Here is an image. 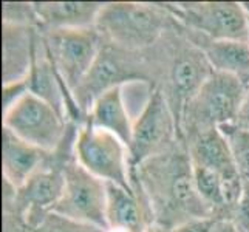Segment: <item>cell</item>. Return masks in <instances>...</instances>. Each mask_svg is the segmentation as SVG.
I'll use <instances>...</instances> for the list:
<instances>
[{
  "label": "cell",
  "instance_id": "obj_1",
  "mask_svg": "<svg viewBox=\"0 0 249 232\" xmlns=\"http://www.w3.org/2000/svg\"><path fill=\"white\" fill-rule=\"evenodd\" d=\"M132 186L144 194L158 226L174 229L195 218H213L196 192L184 141L136 167L132 172Z\"/></svg>",
  "mask_w": 249,
  "mask_h": 232
},
{
  "label": "cell",
  "instance_id": "obj_2",
  "mask_svg": "<svg viewBox=\"0 0 249 232\" xmlns=\"http://www.w3.org/2000/svg\"><path fill=\"white\" fill-rule=\"evenodd\" d=\"M177 27L164 5L144 2H108L96 22L102 39L127 51L150 50Z\"/></svg>",
  "mask_w": 249,
  "mask_h": 232
},
{
  "label": "cell",
  "instance_id": "obj_3",
  "mask_svg": "<svg viewBox=\"0 0 249 232\" xmlns=\"http://www.w3.org/2000/svg\"><path fill=\"white\" fill-rule=\"evenodd\" d=\"M246 93V84L237 77L213 71L187 104L181 119V135L186 136L235 124Z\"/></svg>",
  "mask_w": 249,
  "mask_h": 232
},
{
  "label": "cell",
  "instance_id": "obj_4",
  "mask_svg": "<svg viewBox=\"0 0 249 232\" xmlns=\"http://www.w3.org/2000/svg\"><path fill=\"white\" fill-rule=\"evenodd\" d=\"M2 125L17 138L47 153L61 150L79 127L30 91L3 111Z\"/></svg>",
  "mask_w": 249,
  "mask_h": 232
},
{
  "label": "cell",
  "instance_id": "obj_5",
  "mask_svg": "<svg viewBox=\"0 0 249 232\" xmlns=\"http://www.w3.org/2000/svg\"><path fill=\"white\" fill-rule=\"evenodd\" d=\"M133 81L150 82L147 51H127L104 40L96 62L73 96L87 118L91 104L102 93Z\"/></svg>",
  "mask_w": 249,
  "mask_h": 232
},
{
  "label": "cell",
  "instance_id": "obj_6",
  "mask_svg": "<svg viewBox=\"0 0 249 232\" xmlns=\"http://www.w3.org/2000/svg\"><path fill=\"white\" fill-rule=\"evenodd\" d=\"M73 157L102 181L133 189L128 147L116 135L94 127L87 119L76 132Z\"/></svg>",
  "mask_w": 249,
  "mask_h": 232
},
{
  "label": "cell",
  "instance_id": "obj_7",
  "mask_svg": "<svg viewBox=\"0 0 249 232\" xmlns=\"http://www.w3.org/2000/svg\"><path fill=\"white\" fill-rule=\"evenodd\" d=\"M47 53L64 87L74 94L96 62L104 45L101 33L94 28L39 30ZM74 98V96H73Z\"/></svg>",
  "mask_w": 249,
  "mask_h": 232
},
{
  "label": "cell",
  "instance_id": "obj_8",
  "mask_svg": "<svg viewBox=\"0 0 249 232\" xmlns=\"http://www.w3.org/2000/svg\"><path fill=\"white\" fill-rule=\"evenodd\" d=\"M186 31L213 40H249V22L240 2L162 3Z\"/></svg>",
  "mask_w": 249,
  "mask_h": 232
},
{
  "label": "cell",
  "instance_id": "obj_9",
  "mask_svg": "<svg viewBox=\"0 0 249 232\" xmlns=\"http://www.w3.org/2000/svg\"><path fill=\"white\" fill-rule=\"evenodd\" d=\"M64 175L62 196L51 214L79 225L108 229L107 183L79 166L74 157L64 164Z\"/></svg>",
  "mask_w": 249,
  "mask_h": 232
},
{
  "label": "cell",
  "instance_id": "obj_10",
  "mask_svg": "<svg viewBox=\"0 0 249 232\" xmlns=\"http://www.w3.org/2000/svg\"><path fill=\"white\" fill-rule=\"evenodd\" d=\"M181 141L183 136L174 111L162 91L155 89L133 124L132 140L128 144L132 172L147 160L174 149Z\"/></svg>",
  "mask_w": 249,
  "mask_h": 232
},
{
  "label": "cell",
  "instance_id": "obj_11",
  "mask_svg": "<svg viewBox=\"0 0 249 232\" xmlns=\"http://www.w3.org/2000/svg\"><path fill=\"white\" fill-rule=\"evenodd\" d=\"M73 158V149H61L34 174L28 183L14 191V204L25 228L34 231L39 228L61 200L65 175L64 164Z\"/></svg>",
  "mask_w": 249,
  "mask_h": 232
},
{
  "label": "cell",
  "instance_id": "obj_12",
  "mask_svg": "<svg viewBox=\"0 0 249 232\" xmlns=\"http://www.w3.org/2000/svg\"><path fill=\"white\" fill-rule=\"evenodd\" d=\"M184 140L192 164L218 174L238 198L243 189V179L238 175L228 140L220 128L196 132L186 136Z\"/></svg>",
  "mask_w": 249,
  "mask_h": 232
},
{
  "label": "cell",
  "instance_id": "obj_13",
  "mask_svg": "<svg viewBox=\"0 0 249 232\" xmlns=\"http://www.w3.org/2000/svg\"><path fill=\"white\" fill-rule=\"evenodd\" d=\"M107 223L108 228L127 232H145L155 225L150 206L140 189L113 183H107Z\"/></svg>",
  "mask_w": 249,
  "mask_h": 232
},
{
  "label": "cell",
  "instance_id": "obj_14",
  "mask_svg": "<svg viewBox=\"0 0 249 232\" xmlns=\"http://www.w3.org/2000/svg\"><path fill=\"white\" fill-rule=\"evenodd\" d=\"M53 153H47L22 141L10 130L2 132V174L13 191H19Z\"/></svg>",
  "mask_w": 249,
  "mask_h": 232
},
{
  "label": "cell",
  "instance_id": "obj_15",
  "mask_svg": "<svg viewBox=\"0 0 249 232\" xmlns=\"http://www.w3.org/2000/svg\"><path fill=\"white\" fill-rule=\"evenodd\" d=\"M37 30L2 23V85L28 77Z\"/></svg>",
  "mask_w": 249,
  "mask_h": 232
},
{
  "label": "cell",
  "instance_id": "obj_16",
  "mask_svg": "<svg viewBox=\"0 0 249 232\" xmlns=\"http://www.w3.org/2000/svg\"><path fill=\"white\" fill-rule=\"evenodd\" d=\"M183 31L203 51L213 71L231 74L243 84H249V40H213Z\"/></svg>",
  "mask_w": 249,
  "mask_h": 232
},
{
  "label": "cell",
  "instance_id": "obj_17",
  "mask_svg": "<svg viewBox=\"0 0 249 232\" xmlns=\"http://www.w3.org/2000/svg\"><path fill=\"white\" fill-rule=\"evenodd\" d=\"M39 30L94 28L104 2H33Z\"/></svg>",
  "mask_w": 249,
  "mask_h": 232
},
{
  "label": "cell",
  "instance_id": "obj_18",
  "mask_svg": "<svg viewBox=\"0 0 249 232\" xmlns=\"http://www.w3.org/2000/svg\"><path fill=\"white\" fill-rule=\"evenodd\" d=\"M87 121L94 127L116 135L128 147L133 133L135 115L128 107L123 85L102 93L93 102L87 113Z\"/></svg>",
  "mask_w": 249,
  "mask_h": 232
},
{
  "label": "cell",
  "instance_id": "obj_19",
  "mask_svg": "<svg viewBox=\"0 0 249 232\" xmlns=\"http://www.w3.org/2000/svg\"><path fill=\"white\" fill-rule=\"evenodd\" d=\"M220 130L228 140L240 178L249 183V130L235 124L220 127Z\"/></svg>",
  "mask_w": 249,
  "mask_h": 232
},
{
  "label": "cell",
  "instance_id": "obj_20",
  "mask_svg": "<svg viewBox=\"0 0 249 232\" xmlns=\"http://www.w3.org/2000/svg\"><path fill=\"white\" fill-rule=\"evenodd\" d=\"M2 23L16 27L39 28V19L33 2H3L2 3Z\"/></svg>",
  "mask_w": 249,
  "mask_h": 232
},
{
  "label": "cell",
  "instance_id": "obj_21",
  "mask_svg": "<svg viewBox=\"0 0 249 232\" xmlns=\"http://www.w3.org/2000/svg\"><path fill=\"white\" fill-rule=\"evenodd\" d=\"M31 232H104V231L91 228V226L79 225V223L59 217L56 214H50V215L42 221V225Z\"/></svg>",
  "mask_w": 249,
  "mask_h": 232
},
{
  "label": "cell",
  "instance_id": "obj_22",
  "mask_svg": "<svg viewBox=\"0 0 249 232\" xmlns=\"http://www.w3.org/2000/svg\"><path fill=\"white\" fill-rule=\"evenodd\" d=\"M237 232H249V183L243 181V189L237 203L231 209L229 218Z\"/></svg>",
  "mask_w": 249,
  "mask_h": 232
},
{
  "label": "cell",
  "instance_id": "obj_23",
  "mask_svg": "<svg viewBox=\"0 0 249 232\" xmlns=\"http://www.w3.org/2000/svg\"><path fill=\"white\" fill-rule=\"evenodd\" d=\"M30 91L28 89V81H20V82H13V84H5L2 85V113L6 111L11 106H14L22 96H25Z\"/></svg>",
  "mask_w": 249,
  "mask_h": 232
},
{
  "label": "cell",
  "instance_id": "obj_24",
  "mask_svg": "<svg viewBox=\"0 0 249 232\" xmlns=\"http://www.w3.org/2000/svg\"><path fill=\"white\" fill-rule=\"evenodd\" d=\"M215 218H195L172 229V232H212Z\"/></svg>",
  "mask_w": 249,
  "mask_h": 232
},
{
  "label": "cell",
  "instance_id": "obj_25",
  "mask_svg": "<svg viewBox=\"0 0 249 232\" xmlns=\"http://www.w3.org/2000/svg\"><path fill=\"white\" fill-rule=\"evenodd\" d=\"M235 125L245 128V130H249V84L246 85V93L242 102V107H240V111H238Z\"/></svg>",
  "mask_w": 249,
  "mask_h": 232
},
{
  "label": "cell",
  "instance_id": "obj_26",
  "mask_svg": "<svg viewBox=\"0 0 249 232\" xmlns=\"http://www.w3.org/2000/svg\"><path fill=\"white\" fill-rule=\"evenodd\" d=\"M212 232H237V229L229 220H215Z\"/></svg>",
  "mask_w": 249,
  "mask_h": 232
},
{
  "label": "cell",
  "instance_id": "obj_27",
  "mask_svg": "<svg viewBox=\"0 0 249 232\" xmlns=\"http://www.w3.org/2000/svg\"><path fill=\"white\" fill-rule=\"evenodd\" d=\"M145 232H172V229L162 228V226H158V225H152Z\"/></svg>",
  "mask_w": 249,
  "mask_h": 232
},
{
  "label": "cell",
  "instance_id": "obj_28",
  "mask_svg": "<svg viewBox=\"0 0 249 232\" xmlns=\"http://www.w3.org/2000/svg\"><path fill=\"white\" fill-rule=\"evenodd\" d=\"M242 3V8H243V11H245V16H246V19L249 22V2H240Z\"/></svg>",
  "mask_w": 249,
  "mask_h": 232
},
{
  "label": "cell",
  "instance_id": "obj_29",
  "mask_svg": "<svg viewBox=\"0 0 249 232\" xmlns=\"http://www.w3.org/2000/svg\"><path fill=\"white\" fill-rule=\"evenodd\" d=\"M104 232H127V231H123V229H116V228H108V229H106Z\"/></svg>",
  "mask_w": 249,
  "mask_h": 232
}]
</instances>
